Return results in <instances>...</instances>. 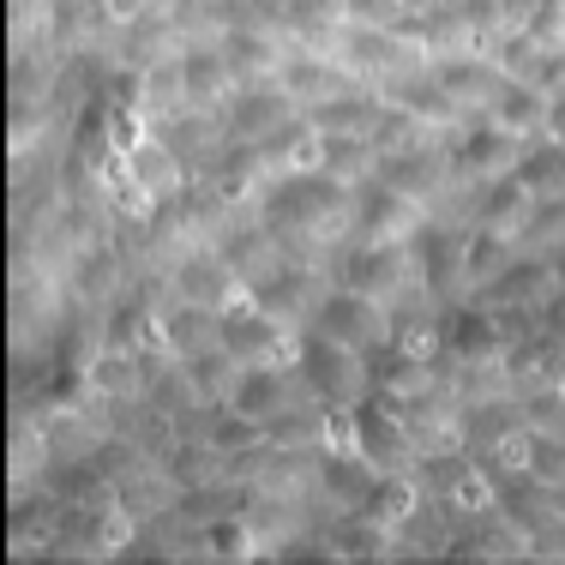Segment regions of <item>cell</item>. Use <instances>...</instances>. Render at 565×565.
Listing matches in <instances>:
<instances>
[{
	"mask_svg": "<svg viewBox=\"0 0 565 565\" xmlns=\"http://www.w3.org/2000/svg\"><path fill=\"white\" fill-rule=\"evenodd\" d=\"M373 331V307H367V295H338V301H326V313H319V338H331V343H349V349H361V338Z\"/></svg>",
	"mask_w": 565,
	"mask_h": 565,
	"instance_id": "6da1fadb",
	"label": "cell"
},
{
	"mask_svg": "<svg viewBox=\"0 0 565 565\" xmlns=\"http://www.w3.org/2000/svg\"><path fill=\"white\" fill-rule=\"evenodd\" d=\"M355 427H361V446H367V451L385 463V457H392V446H397V427H392V415H385L380 403H361V409H355Z\"/></svg>",
	"mask_w": 565,
	"mask_h": 565,
	"instance_id": "7a4b0ae2",
	"label": "cell"
},
{
	"mask_svg": "<svg viewBox=\"0 0 565 565\" xmlns=\"http://www.w3.org/2000/svg\"><path fill=\"white\" fill-rule=\"evenodd\" d=\"M451 343L463 349V355H481V349L493 343V319L488 313H457L451 319Z\"/></svg>",
	"mask_w": 565,
	"mask_h": 565,
	"instance_id": "3957f363",
	"label": "cell"
},
{
	"mask_svg": "<svg viewBox=\"0 0 565 565\" xmlns=\"http://www.w3.org/2000/svg\"><path fill=\"white\" fill-rule=\"evenodd\" d=\"M271 403H277V380H271V373H265V380H259V373H253V380L241 385V409H247V415L271 409Z\"/></svg>",
	"mask_w": 565,
	"mask_h": 565,
	"instance_id": "277c9868",
	"label": "cell"
}]
</instances>
